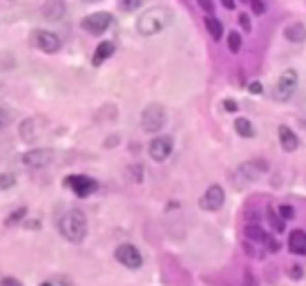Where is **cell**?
<instances>
[{
	"instance_id": "cell-1",
	"label": "cell",
	"mask_w": 306,
	"mask_h": 286,
	"mask_svg": "<svg viewBox=\"0 0 306 286\" xmlns=\"http://www.w3.org/2000/svg\"><path fill=\"white\" fill-rule=\"evenodd\" d=\"M60 237L72 244H81L87 237V217L83 210H67L56 219Z\"/></svg>"
},
{
	"instance_id": "cell-2",
	"label": "cell",
	"mask_w": 306,
	"mask_h": 286,
	"mask_svg": "<svg viewBox=\"0 0 306 286\" xmlns=\"http://www.w3.org/2000/svg\"><path fill=\"white\" fill-rule=\"evenodd\" d=\"M172 20V14L166 7H152L145 9L137 18V31L141 36H155V34L163 31Z\"/></svg>"
},
{
	"instance_id": "cell-3",
	"label": "cell",
	"mask_w": 306,
	"mask_h": 286,
	"mask_svg": "<svg viewBox=\"0 0 306 286\" xmlns=\"http://www.w3.org/2000/svg\"><path fill=\"white\" fill-rule=\"evenodd\" d=\"M168 121V114H166V108L161 103H150L145 105L143 112H141V128L145 132H159Z\"/></svg>"
},
{
	"instance_id": "cell-4",
	"label": "cell",
	"mask_w": 306,
	"mask_h": 286,
	"mask_svg": "<svg viewBox=\"0 0 306 286\" xmlns=\"http://www.w3.org/2000/svg\"><path fill=\"white\" fill-rule=\"evenodd\" d=\"M112 22H114L112 14H107V11H96V14L85 16L81 20V27H83V31L92 34V36H101V34H105L110 29Z\"/></svg>"
},
{
	"instance_id": "cell-5",
	"label": "cell",
	"mask_w": 306,
	"mask_h": 286,
	"mask_svg": "<svg viewBox=\"0 0 306 286\" xmlns=\"http://www.w3.org/2000/svg\"><path fill=\"white\" fill-rule=\"evenodd\" d=\"M114 257H116L118 264H123L126 268H130V271H139V268L143 266V255H141V250L134 244H121V246H116Z\"/></svg>"
},
{
	"instance_id": "cell-6",
	"label": "cell",
	"mask_w": 306,
	"mask_h": 286,
	"mask_svg": "<svg viewBox=\"0 0 306 286\" xmlns=\"http://www.w3.org/2000/svg\"><path fill=\"white\" fill-rule=\"evenodd\" d=\"M56 152L52 148H34L20 154V164L25 168H45L54 161Z\"/></svg>"
},
{
	"instance_id": "cell-7",
	"label": "cell",
	"mask_w": 306,
	"mask_h": 286,
	"mask_svg": "<svg viewBox=\"0 0 306 286\" xmlns=\"http://www.w3.org/2000/svg\"><path fill=\"white\" fill-rule=\"evenodd\" d=\"M32 45L36 49H41V52H45V54H56L63 43H60V38L52 31L36 29V31H32Z\"/></svg>"
},
{
	"instance_id": "cell-8",
	"label": "cell",
	"mask_w": 306,
	"mask_h": 286,
	"mask_svg": "<svg viewBox=\"0 0 306 286\" xmlns=\"http://www.w3.org/2000/svg\"><path fill=\"white\" fill-rule=\"evenodd\" d=\"M297 89V72L295 70H286L284 74L277 78L275 85V99L277 101H288L293 97V92Z\"/></svg>"
},
{
	"instance_id": "cell-9",
	"label": "cell",
	"mask_w": 306,
	"mask_h": 286,
	"mask_svg": "<svg viewBox=\"0 0 306 286\" xmlns=\"http://www.w3.org/2000/svg\"><path fill=\"white\" fill-rule=\"evenodd\" d=\"M65 183H67V188H70L72 193H74L76 197H81V199L89 197V195L96 190V181L92 177H87V175H70Z\"/></svg>"
},
{
	"instance_id": "cell-10",
	"label": "cell",
	"mask_w": 306,
	"mask_h": 286,
	"mask_svg": "<svg viewBox=\"0 0 306 286\" xmlns=\"http://www.w3.org/2000/svg\"><path fill=\"white\" fill-rule=\"evenodd\" d=\"M224 201H226L224 188L219 186V183H212V186H208V190L203 193V197L199 199V206H201L203 210L212 212V210H219V208H222Z\"/></svg>"
},
{
	"instance_id": "cell-11",
	"label": "cell",
	"mask_w": 306,
	"mask_h": 286,
	"mask_svg": "<svg viewBox=\"0 0 306 286\" xmlns=\"http://www.w3.org/2000/svg\"><path fill=\"white\" fill-rule=\"evenodd\" d=\"M170 152H172V137H155L148 145V154L152 161H157V164H161V161H166Z\"/></svg>"
},
{
	"instance_id": "cell-12",
	"label": "cell",
	"mask_w": 306,
	"mask_h": 286,
	"mask_svg": "<svg viewBox=\"0 0 306 286\" xmlns=\"http://www.w3.org/2000/svg\"><path fill=\"white\" fill-rule=\"evenodd\" d=\"M266 172H268V164H266L264 159H253L237 170V177L246 179V181H257V179H262Z\"/></svg>"
},
{
	"instance_id": "cell-13",
	"label": "cell",
	"mask_w": 306,
	"mask_h": 286,
	"mask_svg": "<svg viewBox=\"0 0 306 286\" xmlns=\"http://www.w3.org/2000/svg\"><path fill=\"white\" fill-rule=\"evenodd\" d=\"M41 130H43V121L38 119V116H32V119H25L20 123V137H22V141H27V143L36 141Z\"/></svg>"
},
{
	"instance_id": "cell-14",
	"label": "cell",
	"mask_w": 306,
	"mask_h": 286,
	"mask_svg": "<svg viewBox=\"0 0 306 286\" xmlns=\"http://www.w3.org/2000/svg\"><path fill=\"white\" fill-rule=\"evenodd\" d=\"M65 14H67V3H65V0H45L43 16L47 20H60Z\"/></svg>"
},
{
	"instance_id": "cell-15",
	"label": "cell",
	"mask_w": 306,
	"mask_h": 286,
	"mask_svg": "<svg viewBox=\"0 0 306 286\" xmlns=\"http://www.w3.org/2000/svg\"><path fill=\"white\" fill-rule=\"evenodd\" d=\"M277 134H280V143H282V148H284L286 152H295V150L299 148V139H297V134L293 132L288 125H280V130H277Z\"/></svg>"
},
{
	"instance_id": "cell-16",
	"label": "cell",
	"mask_w": 306,
	"mask_h": 286,
	"mask_svg": "<svg viewBox=\"0 0 306 286\" xmlns=\"http://www.w3.org/2000/svg\"><path fill=\"white\" fill-rule=\"evenodd\" d=\"M288 250L293 255H306V233L304 231H291L288 235Z\"/></svg>"
},
{
	"instance_id": "cell-17",
	"label": "cell",
	"mask_w": 306,
	"mask_h": 286,
	"mask_svg": "<svg viewBox=\"0 0 306 286\" xmlns=\"http://www.w3.org/2000/svg\"><path fill=\"white\" fill-rule=\"evenodd\" d=\"M114 43L112 41H103V43H99L96 45V49H94V56H92V65L94 67H99V65H103L107 58H110L112 54H114Z\"/></svg>"
},
{
	"instance_id": "cell-18",
	"label": "cell",
	"mask_w": 306,
	"mask_h": 286,
	"mask_svg": "<svg viewBox=\"0 0 306 286\" xmlns=\"http://www.w3.org/2000/svg\"><path fill=\"white\" fill-rule=\"evenodd\" d=\"M284 38L291 43H302L306 41V27L302 22H293V25H288L284 29Z\"/></svg>"
},
{
	"instance_id": "cell-19",
	"label": "cell",
	"mask_w": 306,
	"mask_h": 286,
	"mask_svg": "<svg viewBox=\"0 0 306 286\" xmlns=\"http://www.w3.org/2000/svg\"><path fill=\"white\" fill-rule=\"evenodd\" d=\"M235 132L239 134V137H243V139H251V137H255V128H253V123L248 121V119H243V116H239V119L235 121Z\"/></svg>"
},
{
	"instance_id": "cell-20",
	"label": "cell",
	"mask_w": 306,
	"mask_h": 286,
	"mask_svg": "<svg viewBox=\"0 0 306 286\" xmlns=\"http://www.w3.org/2000/svg\"><path fill=\"white\" fill-rule=\"evenodd\" d=\"M206 29L212 36V41H219V38H222V34H224V25L215 18V16H208V18H206Z\"/></svg>"
},
{
	"instance_id": "cell-21",
	"label": "cell",
	"mask_w": 306,
	"mask_h": 286,
	"mask_svg": "<svg viewBox=\"0 0 306 286\" xmlns=\"http://www.w3.org/2000/svg\"><path fill=\"white\" fill-rule=\"evenodd\" d=\"M246 235L251 239H255V242H264V244L268 242V235H264V231L259 226H248L246 228Z\"/></svg>"
},
{
	"instance_id": "cell-22",
	"label": "cell",
	"mask_w": 306,
	"mask_h": 286,
	"mask_svg": "<svg viewBox=\"0 0 306 286\" xmlns=\"http://www.w3.org/2000/svg\"><path fill=\"white\" fill-rule=\"evenodd\" d=\"M16 186V175L11 172H0V190H9Z\"/></svg>"
},
{
	"instance_id": "cell-23",
	"label": "cell",
	"mask_w": 306,
	"mask_h": 286,
	"mask_svg": "<svg viewBox=\"0 0 306 286\" xmlns=\"http://www.w3.org/2000/svg\"><path fill=\"white\" fill-rule=\"evenodd\" d=\"M228 49H230L232 54H237L241 49V36L237 31H230L228 34Z\"/></svg>"
},
{
	"instance_id": "cell-24",
	"label": "cell",
	"mask_w": 306,
	"mask_h": 286,
	"mask_svg": "<svg viewBox=\"0 0 306 286\" xmlns=\"http://www.w3.org/2000/svg\"><path fill=\"white\" fill-rule=\"evenodd\" d=\"M11 121H14L11 110H7V108H3V105H0V130H5L7 125H11Z\"/></svg>"
},
{
	"instance_id": "cell-25",
	"label": "cell",
	"mask_w": 306,
	"mask_h": 286,
	"mask_svg": "<svg viewBox=\"0 0 306 286\" xmlns=\"http://www.w3.org/2000/svg\"><path fill=\"white\" fill-rule=\"evenodd\" d=\"M141 5H143V0H121L118 7L123 11H137V9H141Z\"/></svg>"
},
{
	"instance_id": "cell-26",
	"label": "cell",
	"mask_w": 306,
	"mask_h": 286,
	"mask_svg": "<svg viewBox=\"0 0 306 286\" xmlns=\"http://www.w3.org/2000/svg\"><path fill=\"white\" fill-rule=\"evenodd\" d=\"M25 215H27V208H16L14 212H11V217L5 224H7V226H14L16 221H20V219H25Z\"/></svg>"
},
{
	"instance_id": "cell-27",
	"label": "cell",
	"mask_w": 306,
	"mask_h": 286,
	"mask_svg": "<svg viewBox=\"0 0 306 286\" xmlns=\"http://www.w3.org/2000/svg\"><path fill=\"white\" fill-rule=\"evenodd\" d=\"M268 219H270V224H273L275 231H284V217H282V215H275V212H270Z\"/></svg>"
},
{
	"instance_id": "cell-28",
	"label": "cell",
	"mask_w": 306,
	"mask_h": 286,
	"mask_svg": "<svg viewBox=\"0 0 306 286\" xmlns=\"http://www.w3.org/2000/svg\"><path fill=\"white\" fill-rule=\"evenodd\" d=\"M288 277H291V279H302V277H304V271H302V266L293 264L291 268H288Z\"/></svg>"
},
{
	"instance_id": "cell-29",
	"label": "cell",
	"mask_w": 306,
	"mask_h": 286,
	"mask_svg": "<svg viewBox=\"0 0 306 286\" xmlns=\"http://www.w3.org/2000/svg\"><path fill=\"white\" fill-rule=\"evenodd\" d=\"M251 7H253V11H255L257 16H262L264 11H266V5L262 3V0H251Z\"/></svg>"
},
{
	"instance_id": "cell-30",
	"label": "cell",
	"mask_w": 306,
	"mask_h": 286,
	"mask_svg": "<svg viewBox=\"0 0 306 286\" xmlns=\"http://www.w3.org/2000/svg\"><path fill=\"white\" fill-rule=\"evenodd\" d=\"M280 215L284 217V219H293V217H295V210H293L291 206H280Z\"/></svg>"
},
{
	"instance_id": "cell-31",
	"label": "cell",
	"mask_w": 306,
	"mask_h": 286,
	"mask_svg": "<svg viewBox=\"0 0 306 286\" xmlns=\"http://www.w3.org/2000/svg\"><path fill=\"white\" fill-rule=\"evenodd\" d=\"M0 286H22V282L16 277H5L3 282H0Z\"/></svg>"
},
{
	"instance_id": "cell-32",
	"label": "cell",
	"mask_w": 306,
	"mask_h": 286,
	"mask_svg": "<svg viewBox=\"0 0 306 286\" xmlns=\"http://www.w3.org/2000/svg\"><path fill=\"white\" fill-rule=\"evenodd\" d=\"M199 5H201V9L206 11V14H212L215 11V5L210 3V0H199Z\"/></svg>"
},
{
	"instance_id": "cell-33",
	"label": "cell",
	"mask_w": 306,
	"mask_h": 286,
	"mask_svg": "<svg viewBox=\"0 0 306 286\" xmlns=\"http://www.w3.org/2000/svg\"><path fill=\"white\" fill-rule=\"evenodd\" d=\"M224 110H226V112H235V110H237V103H235L232 99H226V101H224Z\"/></svg>"
},
{
	"instance_id": "cell-34",
	"label": "cell",
	"mask_w": 306,
	"mask_h": 286,
	"mask_svg": "<svg viewBox=\"0 0 306 286\" xmlns=\"http://www.w3.org/2000/svg\"><path fill=\"white\" fill-rule=\"evenodd\" d=\"M239 22H241V27H243V29H246V31H251V18H248L246 14H241V16H239Z\"/></svg>"
},
{
	"instance_id": "cell-35",
	"label": "cell",
	"mask_w": 306,
	"mask_h": 286,
	"mask_svg": "<svg viewBox=\"0 0 306 286\" xmlns=\"http://www.w3.org/2000/svg\"><path fill=\"white\" fill-rule=\"evenodd\" d=\"M248 89H251L253 94H262V83H251V87H248Z\"/></svg>"
},
{
	"instance_id": "cell-36",
	"label": "cell",
	"mask_w": 306,
	"mask_h": 286,
	"mask_svg": "<svg viewBox=\"0 0 306 286\" xmlns=\"http://www.w3.org/2000/svg\"><path fill=\"white\" fill-rule=\"evenodd\" d=\"M243 284H246V286H255V279H253L251 273H246V277H243Z\"/></svg>"
},
{
	"instance_id": "cell-37",
	"label": "cell",
	"mask_w": 306,
	"mask_h": 286,
	"mask_svg": "<svg viewBox=\"0 0 306 286\" xmlns=\"http://www.w3.org/2000/svg\"><path fill=\"white\" fill-rule=\"evenodd\" d=\"M222 5L226 9H235V0H222Z\"/></svg>"
},
{
	"instance_id": "cell-38",
	"label": "cell",
	"mask_w": 306,
	"mask_h": 286,
	"mask_svg": "<svg viewBox=\"0 0 306 286\" xmlns=\"http://www.w3.org/2000/svg\"><path fill=\"white\" fill-rule=\"evenodd\" d=\"M83 3H87V5H94V3H101V0H83Z\"/></svg>"
},
{
	"instance_id": "cell-39",
	"label": "cell",
	"mask_w": 306,
	"mask_h": 286,
	"mask_svg": "<svg viewBox=\"0 0 306 286\" xmlns=\"http://www.w3.org/2000/svg\"><path fill=\"white\" fill-rule=\"evenodd\" d=\"M41 286H54V284H52V282H43Z\"/></svg>"
},
{
	"instance_id": "cell-40",
	"label": "cell",
	"mask_w": 306,
	"mask_h": 286,
	"mask_svg": "<svg viewBox=\"0 0 306 286\" xmlns=\"http://www.w3.org/2000/svg\"><path fill=\"white\" fill-rule=\"evenodd\" d=\"M0 87H3V81H0Z\"/></svg>"
}]
</instances>
